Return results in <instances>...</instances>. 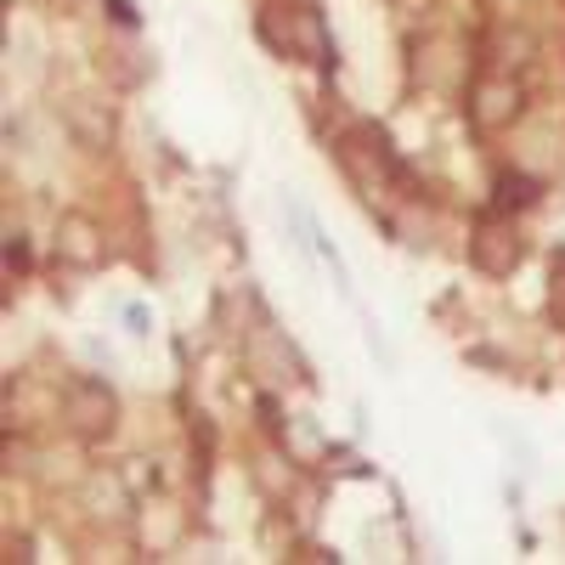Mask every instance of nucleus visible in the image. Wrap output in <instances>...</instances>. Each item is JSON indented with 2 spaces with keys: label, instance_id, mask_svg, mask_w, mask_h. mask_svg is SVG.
<instances>
[{
  "label": "nucleus",
  "instance_id": "nucleus-1",
  "mask_svg": "<svg viewBox=\"0 0 565 565\" xmlns=\"http://www.w3.org/2000/svg\"><path fill=\"white\" fill-rule=\"evenodd\" d=\"M469 255H476L481 271L503 277V271H514V260H521V238H514V232H503V226H476V244H469Z\"/></svg>",
  "mask_w": 565,
  "mask_h": 565
},
{
  "label": "nucleus",
  "instance_id": "nucleus-2",
  "mask_svg": "<svg viewBox=\"0 0 565 565\" xmlns=\"http://www.w3.org/2000/svg\"><path fill=\"white\" fill-rule=\"evenodd\" d=\"M68 418L79 424V430H108V418H114V396H108L97 380H85V385H74V396H68Z\"/></svg>",
  "mask_w": 565,
  "mask_h": 565
},
{
  "label": "nucleus",
  "instance_id": "nucleus-3",
  "mask_svg": "<svg viewBox=\"0 0 565 565\" xmlns=\"http://www.w3.org/2000/svg\"><path fill=\"white\" fill-rule=\"evenodd\" d=\"M526 204H537V181L521 170L498 175V210H526Z\"/></svg>",
  "mask_w": 565,
  "mask_h": 565
},
{
  "label": "nucleus",
  "instance_id": "nucleus-4",
  "mask_svg": "<svg viewBox=\"0 0 565 565\" xmlns=\"http://www.w3.org/2000/svg\"><path fill=\"white\" fill-rule=\"evenodd\" d=\"M57 249H63L74 266H90V260H97V244H90V226H85V221H68V226H63Z\"/></svg>",
  "mask_w": 565,
  "mask_h": 565
},
{
  "label": "nucleus",
  "instance_id": "nucleus-5",
  "mask_svg": "<svg viewBox=\"0 0 565 565\" xmlns=\"http://www.w3.org/2000/svg\"><path fill=\"white\" fill-rule=\"evenodd\" d=\"M125 322H130V334H148V328H153V317L141 306H125Z\"/></svg>",
  "mask_w": 565,
  "mask_h": 565
},
{
  "label": "nucleus",
  "instance_id": "nucleus-6",
  "mask_svg": "<svg viewBox=\"0 0 565 565\" xmlns=\"http://www.w3.org/2000/svg\"><path fill=\"white\" fill-rule=\"evenodd\" d=\"M108 7H114V18H119V23H136V12H130V0H108Z\"/></svg>",
  "mask_w": 565,
  "mask_h": 565
}]
</instances>
